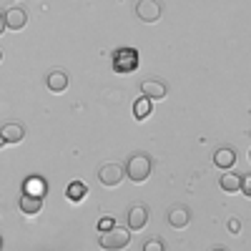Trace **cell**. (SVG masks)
Returning a JSON list of instances; mask_svg holds the SVG:
<instances>
[{
  "instance_id": "8992f818",
  "label": "cell",
  "mask_w": 251,
  "mask_h": 251,
  "mask_svg": "<svg viewBox=\"0 0 251 251\" xmlns=\"http://www.w3.org/2000/svg\"><path fill=\"white\" fill-rule=\"evenodd\" d=\"M169 224L174 228H186L188 224H191V211H188L186 206H181V203L171 206L169 208Z\"/></svg>"
},
{
  "instance_id": "4fadbf2b",
  "label": "cell",
  "mask_w": 251,
  "mask_h": 251,
  "mask_svg": "<svg viewBox=\"0 0 251 251\" xmlns=\"http://www.w3.org/2000/svg\"><path fill=\"white\" fill-rule=\"evenodd\" d=\"M234 163H236V151L234 149H228V146H224V149H219L214 153V166L216 169H234Z\"/></svg>"
},
{
  "instance_id": "603a6c76",
  "label": "cell",
  "mask_w": 251,
  "mask_h": 251,
  "mask_svg": "<svg viewBox=\"0 0 251 251\" xmlns=\"http://www.w3.org/2000/svg\"><path fill=\"white\" fill-rule=\"evenodd\" d=\"M3 146H5V138H3V133H0V149H3Z\"/></svg>"
},
{
  "instance_id": "44dd1931",
  "label": "cell",
  "mask_w": 251,
  "mask_h": 251,
  "mask_svg": "<svg viewBox=\"0 0 251 251\" xmlns=\"http://www.w3.org/2000/svg\"><path fill=\"white\" fill-rule=\"evenodd\" d=\"M239 228H241L239 219H231V221H228V231H231V234H239Z\"/></svg>"
},
{
  "instance_id": "ac0fdd59",
  "label": "cell",
  "mask_w": 251,
  "mask_h": 251,
  "mask_svg": "<svg viewBox=\"0 0 251 251\" xmlns=\"http://www.w3.org/2000/svg\"><path fill=\"white\" fill-rule=\"evenodd\" d=\"M239 191L241 194H246V196H251V176L246 174V176H241V186H239Z\"/></svg>"
},
{
  "instance_id": "277c9868",
  "label": "cell",
  "mask_w": 251,
  "mask_h": 251,
  "mask_svg": "<svg viewBox=\"0 0 251 251\" xmlns=\"http://www.w3.org/2000/svg\"><path fill=\"white\" fill-rule=\"evenodd\" d=\"M123 176H126V171H123V166H118V163H103L100 171H98V181L103 186H118L123 181Z\"/></svg>"
},
{
  "instance_id": "7a4b0ae2",
  "label": "cell",
  "mask_w": 251,
  "mask_h": 251,
  "mask_svg": "<svg viewBox=\"0 0 251 251\" xmlns=\"http://www.w3.org/2000/svg\"><path fill=\"white\" fill-rule=\"evenodd\" d=\"M113 71L116 73H133L138 68V50L136 48H118L113 53Z\"/></svg>"
},
{
  "instance_id": "e0dca14e",
  "label": "cell",
  "mask_w": 251,
  "mask_h": 251,
  "mask_svg": "<svg viewBox=\"0 0 251 251\" xmlns=\"http://www.w3.org/2000/svg\"><path fill=\"white\" fill-rule=\"evenodd\" d=\"M151 111H153V100L146 98V96L133 103V116H136V121H146V118L151 116Z\"/></svg>"
},
{
  "instance_id": "ba28073f",
  "label": "cell",
  "mask_w": 251,
  "mask_h": 251,
  "mask_svg": "<svg viewBox=\"0 0 251 251\" xmlns=\"http://www.w3.org/2000/svg\"><path fill=\"white\" fill-rule=\"evenodd\" d=\"M146 224H149V208H146L143 203L133 206L128 211V228H131V231H141Z\"/></svg>"
},
{
  "instance_id": "3957f363",
  "label": "cell",
  "mask_w": 251,
  "mask_h": 251,
  "mask_svg": "<svg viewBox=\"0 0 251 251\" xmlns=\"http://www.w3.org/2000/svg\"><path fill=\"white\" fill-rule=\"evenodd\" d=\"M131 244V228H118V226H113V228H108V231H103V236H100V246L103 249H126Z\"/></svg>"
},
{
  "instance_id": "52a82bcc",
  "label": "cell",
  "mask_w": 251,
  "mask_h": 251,
  "mask_svg": "<svg viewBox=\"0 0 251 251\" xmlns=\"http://www.w3.org/2000/svg\"><path fill=\"white\" fill-rule=\"evenodd\" d=\"M68 83H71L68 73H66V71H60V68L50 71V75L46 78V86H48L50 93H63V91L68 88Z\"/></svg>"
},
{
  "instance_id": "ffe728a7",
  "label": "cell",
  "mask_w": 251,
  "mask_h": 251,
  "mask_svg": "<svg viewBox=\"0 0 251 251\" xmlns=\"http://www.w3.org/2000/svg\"><path fill=\"white\" fill-rule=\"evenodd\" d=\"M113 226H116L113 219H100V221H98V228H100V231H108V228H113Z\"/></svg>"
},
{
  "instance_id": "7402d4cb",
  "label": "cell",
  "mask_w": 251,
  "mask_h": 251,
  "mask_svg": "<svg viewBox=\"0 0 251 251\" xmlns=\"http://www.w3.org/2000/svg\"><path fill=\"white\" fill-rule=\"evenodd\" d=\"M3 33H5V15L0 13V35H3Z\"/></svg>"
},
{
  "instance_id": "9a60e30c",
  "label": "cell",
  "mask_w": 251,
  "mask_h": 251,
  "mask_svg": "<svg viewBox=\"0 0 251 251\" xmlns=\"http://www.w3.org/2000/svg\"><path fill=\"white\" fill-rule=\"evenodd\" d=\"M219 186L224 188L226 194H239V186H241V176L239 174H234V171H228L226 169V174L221 176V181H219Z\"/></svg>"
},
{
  "instance_id": "30bf717a",
  "label": "cell",
  "mask_w": 251,
  "mask_h": 251,
  "mask_svg": "<svg viewBox=\"0 0 251 251\" xmlns=\"http://www.w3.org/2000/svg\"><path fill=\"white\" fill-rule=\"evenodd\" d=\"M28 25V13L23 8H10L5 13V28L10 30H23Z\"/></svg>"
},
{
  "instance_id": "9c48e42d",
  "label": "cell",
  "mask_w": 251,
  "mask_h": 251,
  "mask_svg": "<svg viewBox=\"0 0 251 251\" xmlns=\"http://www.w3.org/2000/svg\"><path fill=\"white\" fill-rule=\"evenodd\" d=\"M141 91H143L146 98H151V100H161V98H166V93H169V88H166L163 80H143Z\"/></svg>"
},
{
  "instance_id": "d6986e66",
  "label": "cell",
  "mask_w": 251,
  "mask_h": 251,
  "mask_svg": "<svg viewBox=\"0 0 251 251\" xmlns=\"http://www.w3.org/2000/svg\"><path fill=\"white\" fill-rule=\"evenodd\" d=\"M163 249H166V244L158 241V239H156V241H149V244L143 246V251H163Z\"/></svg>"
},
{
  "instance_id": "2e32d148",
  "label": "cell",
  "mask_w": 251,
  "mask_h": 251,
  "mask_svg": "<svg viewBox=\"0 0 251 251\" xmlns=\"http://www.w3.org/2000/svg\"><path fill=\"white\" fill-rule=\"evenodd\" d=\"M86 194H88V188H86V183H80V181H71L66 186V199L73 201V203L83 201V199H86Z\"/></svg>"
},
{
  "instance_id": "d4e9b609",
  "label": "cell",
  "mask_w": 251,
  "mask_h": 251,
  "mask_svg": "<svg viewBox=\"0 0 251 251\" xmlns=\"http://www.w3.org/2000/svg\"><path fill=\"white\" fill-rule=\"evenodd\" d=\"M0 244H3V241H0Z\"/></svg>"
},
{
  "instance_id": "cb8c5ba5",
  "label": "cell",
  "mask_w": 251,
  "mask_h": 251,
  "mask_svg": "<svg viewBox=\"0 0 251 251\" xmlns=\"http://www.w3.org/2000/svg\"><path fill=\"white\" fill-rule=\"evenodd\" d=\"M0 60H3V53H0Z\"/></svg>"
},
{
  "instance_id": "8fae6325",
  "label": "cell",
  "mask_w": 251,
  "mask_h": 251,
  "mask_svg": "<svg viewBox=\"0 0 251 251\" xmlns=\"http://www.w3.org/2000/svg\"><path fill=\"white\" fill-rule=\"evenodd\" d=\"M18 206H20V211H23L25 216H35V214H40V208H43V199L23 194V196H20V201H18Z\"/></svg>"
},
{
  "instance_id": "5b68a950",
  "label": "cell",
  "mask_w": 251,
  "mask_h": 251,
  "mask_svg": "<svg viewBox=\"0 0 251 251\" xmlns=\"http://www.w3.org/2000/svg\"><path fill=\"white\" fill-rule=\"evenodd\" d=\"M136 15L143 20V23H156V20L161 18V3L158 0H138Z\"/></svg>"
},
{
  "instance_id": "6da1fadb",
  "label": "cell",
  "mask_w": 251,
  "mask_h": 251,
  "mask_svg": "<svg viewBox=\"0 0 251 251\" xmlns=\"http://www.w3.org/2000/svg\"><path fill=\"white\" fill-rule=\"evenodd\" d=\"M126 176H128L133 183H143V181H149L151 176V158L146 156V153H133L128 158V163H126Z\"/></svg>"
},
{
  "instance_id": "5bb4252c",
  "label": "cell",
  "mask_w": 251,
  "mask_h": 251,
  "mask_svg": "<svg viewBox=\"0 0 251 251\" xmlns=\"http://www.w3.org/2000/svg\"><path fill=\"white\" fill-rule=\"evenodd\" d=\"M23 191H25V194H30V196H40V199H43V196H46V191H48L46 178H40V176H30V178H25Z\"/></svg>"
},
{
  "instance_id": "7c38bea8",
  "label": "cell",
  "mask_w": 251,
  "mask_h": 251,
  "mask_svg": "<svg viewBox=\"0 0 251 251\" xmlns=\"http://www.w3.org/2000/svg\"><path fill=\"white\" fill-rule=\"evenodd\" d=\"M0 133H3L5 143H20V141L25 138V128H23V123H15V121L5 123L3 128H0Z\"/></svg>"
}]
</instances>
